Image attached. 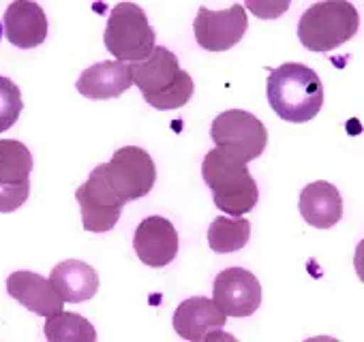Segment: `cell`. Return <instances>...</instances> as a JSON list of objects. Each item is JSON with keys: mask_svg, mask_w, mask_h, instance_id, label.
Listing matches in <instances>:
<instances>
[{"mask_svg": "<svg viewBox=\"0 0 364 342\" xmlns=\"http://www.w3.org/2000/svg\"><path fill=\"white\" fill-rule=\"evenodd\" d=\"M28 195H31V182H22V184L0 182V212H16L26 204Z\"/></svg>", "mask_w": 364, "mask_h": 342, "instance_id": "cell-22", "label": "cell"}, {"mask_svg": "<svg viewBox=\"0 0 364 342\" xmlns=\"http://www.w3.org/2000/svg\"><path fill=\"white\" fill-rule=\"evenodd\" d=\"M228 314L210 297H189L173 312V329L180 338L191 342H204L215 338L234 340L228 333H221L225 327Z\"/></svg>", "mask_w": 364, "mask_h": 342, "instance_id": "cell-9", "label": "cell"}, {"mask_svg": "<svg viewBox=\"0 0 364 342\" xmlns=\"http://www.w3.org/2000/svg\"><path fill=\"white\" fill-rule=\"evenodd\" d=\"M75 199L82 210L84 229L90 233L112 231L124 206V202L114 193L105 178V162L90 171V178L75 191Z\"/></svg>", "mask_w": 364, "mask_h": 342, "instance_id": "cell-8", "label": "cell"}, {"mask_svg": "<svg viewBox=\"0 0 364 342\" xmlns=\"http://www.w3.org/2000/svg\"><path fill=\"white\" fill-rule=\"evenodd\" d=\"M154 39L156 35L148 24V18L141 7L133 3H120L114 7L107 20L103 43L116 60L120 62L146 60L156 48Z\"/></svg>", "mask_w": 364, "mask_h": 342, "instance_id": "cell-5", "label": "cell"}, {"mask_svg": "<svg viewBox=\"0 0 364 342\" xmlns=\"http://www.w3.org/2000/svg\"><path fill=\"white\" fill-rule=\"evenodd\" d=\"M24 109L22 92L9 77L0 75V133L9 131Z\"/></svg>", "mask_w": 364, "mask_h": 342, "instance_id": "cell-21", "label": "cell"}, {"mask_svg": "<svg viewBox=\"0 0 364 342\" xmlns=\"http://www.w3.org/2000/svg\"><path fill=\"white\" fill-rule=\"evenodd\" d=\"M300 214L315 229H330L343 219V199L330 182H311L300 193Z\"/></svg>", "mask_w": 364, "mask_h": 342, "instance_id": "cell-16", "label": "cell"}, {"mask_svg": "<svg viewBox=\"0 0 364 342\" xmlns=\"http://www.w3.org/2000/svg\"><path fill=\"white\" fill-rule=\"evenodd\" d=\"M247 7L251 11H255L262 20H274V18H279L281 11H287L289 9V3L285 0V3H279V5H257V3H251V0H249Z\"/></svg>", "mask_w": 364, "mask_h": 342, "instance_id": "cell-23", "label": "cell"}, {"mask_svg": "<svg viewBox=\"0 0 364 342\" xmlns=\"http://www.w3.org/2000/svg\"><path fill=\"white\" fill-rule=\"evenodd\" d=\"M210 137L223 154L240 162L259 158L268 143L266 126L245 109H228L219 114L213 120Z\"/></svg>", "mask_w": 364, "mask_h": 342, "instance_id": "cell-6", "label": "cell"}, {"mask_svg": "<svg viewBox=\"0 0 364 342\" xmlns=\"http://www.w3.org/2000/svg\"><path fill=\"white\" fill-rule=\"evenodd\" d=\"M133 248L141 263L150 267H165L178 255V231L163 216H148L139 223Z\"/></svg>", "mask_w": 364, "mask_h": 342, "instance_id": "cell-12", "label": "cell"}, {"mask_svg": "<svg viewBox=\"0 0 364 342\" xmlns=\"http://www.w3.org/2000/svg\"><path fill=\"white\" fill-rule=\"evenodd\" d=\"M353 265H355V272H358V278L364 282V240L358 244L355 248V257H353Z\"/></svg>", "mask_w": 364, "mask_h": 342, "instance_id": "cell-24", "label": "cell"}, {"mask_svg": "<svg viewBox=\"0 0 364 342\" xmlns=\"http://www.w3.org/2000/svg\"><path fill=\"white\" fill-rule=\"evenodd\" d=\"M202 176L219 210L232 216L251 212L257 206L259 191L255 178L249 174L247 162L234 160L219 148L210 150L202 162Z\"/></svg>", "mask_w": 364, "mask_h": 342, "instance_id": "cell-3", "label": "cell"}, {"mask_svg": "<svg viewBox=\"0 0 364 342\" xmlns=\"http://www.w3.org/2000/svg\"><path fill=\"white\" fill-rule=\"evenodd\" d=\"M46 338L50 342H92L97 340V331L88 319L73 312H56L48 316L43 327Z\"/></svg>", "mask_w": 364, "mask_h": 342, "instance_id": "cell-20", "label": "cell"}, {"mask_svg": "<svg viewBox=\"0 0 364 342\" xmlns=\"http://www.w3.org/2000/svg\"><path fill=\"white\" fill-rule=\"evenodd\" d=\"M266 96L281 120L302 124L319 114L323 105V86L319 75L306 65L285 62L268 75Z\"/></svg>", "mask_w": 364, "mask_h": 342, "instance_id": "cell-1", "label": "cell"}, {"mask_svg": "<svg viewBox=\"0 0 364 342\" xmlns=\"http://www.w3.org/2000/svg\"><path fill=\"white\" fill-rule=\"evenodd\" d=\"M131 86H133L131 65L120 60H103L88 67L75 84L77 92L92 101L116 99L122 92H127Z\"/></svg>", "mask_w": 364, "mask_h": 342, "instance_id": "cell-14", "label": "cell"}, {"mask_svg": "<svg viewBox=\"0 0 364 342\" xmlns=\"http://www.w3.org/2000/svg\"><path fill=\"white\" fill-rule=\"evenodd\" d=\"M131 75L144 101L154 109L187 105L196 90L191 75L180 69L176 54L167 48H154L146 60L131 62Z\"/></svg>", "mask_w": 364, "mask_h": 342, "instance_id": "cell-2", "label": "cell"}, {"mask_svg": "<svg viewBox=\"0 0 364 342\" xmlns=\"http://www.w3.org/2000/svg\"><path fill=\"white\" fill-rule=\"evenodd\" d=\"M33 154L28 145L16 139H0V182L22 184L31 182Z\"/></svg>", "mask_w": 364, "mask_h": 342, "instance_id": "cell-18", "label": "cell"}, {"mask_svg": "<svg viewBox=\"0 0 364 342\" xmlns=\"http://www.w3.org/2000/svg\"><path fill=\"white\" fill-rule=\"evenodd\" d=\"M0 39H3V24H0Z\"/></svg>", "mask_w": 364, "mask_h": 342, "instance_id": "cell-25", "label": "cell"}, {"mask_svg": "<svg viewBox=\"0 0 364 342\" xmlns=\"http://www.w3.org/2000/svg\"><path fill=\"white\" fill-rule=\"evenodd\" d=\"M251 236V223L245 219H228V216H217L210 223L208 229V244L215 253L219 255H228V253H236L240 248L247 246Z\"/></svg>", "mask_w": 364, "mask_h": 342, "instance_id": "cell-19", "label": "cell"}, {"mask_svg": "<svg viewBox=\"0 0 364 342\" xmlns=\"http://www.w3.org/2000/svg\"><path fill=\"white\" fill-rule=\"evenodd\" d=\"M3 31L11 45L20 50H33L41 45L48 37L46 11L41 9V5L31 3V0L11 3L5 11Z\"/></svg>", "mask_w": 364, "mask_h": 342, "instance_id": "cell-13", "label": "cell"}, {"mask_svg": "<svg viewBox=\"0 0 364 342\" xmlns=\"http://www.w3.org/2000/svg\"><path fill=\"white\" fill-rule=\"evenodd\" d=\"M7 293L39 316H52L56 312H63L65 299L56 293L50 280L35 272H14L7 278Z\"/></svg>", "mask_w": 364, "mask_h": 342, "instance_id": "cell-15", "label": "cell"}, {"mask_svg": "<svg viewBox=\"0 0 364 342\" xmlns=\"http://www.w3.org/2000/svg\"><path fill=\"white\" fill-rule=\"evenodd\" d=\"M50 282L56 289V293L69 304L88 302L99 291L97 270L88 263L75 261V259H67V261L58 263L50 274Z\"/></svg>", "mask_w": 364, "mask_h": 342, "instance_id": "cell-17", "label": "cell"}, {"mask_svg": "<svg viewBox=\"0 0 364 342\" xmlns=\"http://www.w3.org/2000/svg\"><path fill=\"white\" fill-rule=\"evenodd\" d=\"M360 28V16L351 3L330 0L311 5L298 22V39L309 52H332L353 39Z\"/></svg>", "mask_w": 364, "mask_h": 342, "instance_id": "cell-4", "label": "cell"}, {"mask_svg": "<svg viewBox=\"0 0 364 342\" xmlns=\"http://www.w3.org/2000/svg\"><path fill=\"white\" fill-rule=\"evenodd\" d=\"M213 295L228 316H251L262 304V285L249 270L228 267L215 278Z\"/></svg>", "mask_w": 364, "mask_h": 342, "instance_id": "cell-11", "label": "cell"}, {"mask_svg": "<svg viewBox=\"0 0 364 342\" xmlns=\"http://www.w3.org/2000/svg\"><path fill=\"white\" fill-rule=\"evenodd\" d=\"M105 178L114 193L127 204L146 197L152 191L156 167L146 150L137 145H124L112 156L109 162H105Z\"/></svg>", "mask_w": 364, "mask_h": 342, "instance_id": "cell-7", "label": "cell"}, {"mask_svg": "<svg viewBox=\"0 0 364 342\" xmlns=\"http://www.w3.org/2000/svg\"><path fill=\"white\" fill-rule=\"evenodd\" d=\"M249 26L242 5H234L225 11H210L200 7L193 31L198 43L206 52H225L240 43Z\"/></svg>", "mask_w": 364, "mask_h": 342, "instance_id": "cell-10", "label": "cell"}]
</instances>
